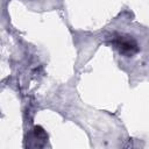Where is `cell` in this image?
Masks as SVG:
<instances>
[{
  "label": "cell",
  "mask_w": 149,
  "mask_h": 149,
  "mask_svg": "<svg viewBox=\"0 0 149 149\" xmlns=\"http://www.w3.org/2000/svg\"><path fill=\"white\" fill-rule=\"evenodd\" d=\"M114 45L115 48H118L120 50V52L126 54V55H133L134 52L137 51V45L135 43L134 40H132L130 37H123V36H119L114 40Z\"/></svg>",
  "instance_id": "cell-1"
}]
</instances>
